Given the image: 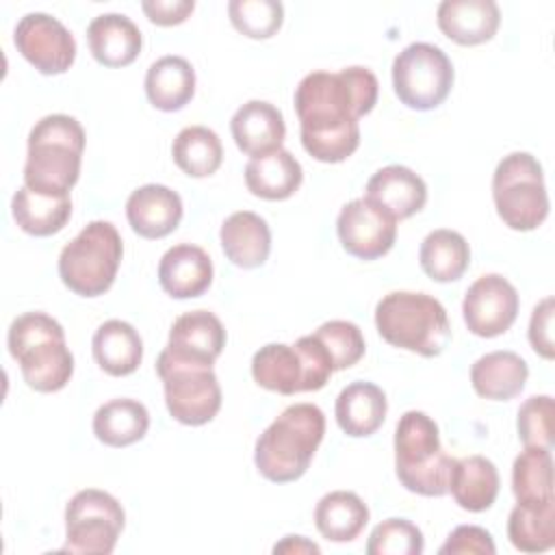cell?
<instances>
[{"mask_svg":"<svg viewBox=\"0 0 555 555\" xmlns=\"http://www.w3.org/2000/svg\"><path fill=\"white\" fill-rule=\"evenodd\" d=\"M377 95L375 74L360 65L304 76L295 89L304 150L321 163L349 158L360 145L358 119L373 111Z\"/></svg>","mask_w":555,"mask_h":555,"instance_id":"cell-1","label":"cell"},{"mask_svg":"<svg viewBox=\"0 0 555 555\" xmlns=\"http://www.w3.org/2000/svg\"><path fill=\"white\" fill-rule=\"evenodd\" d=\"M325 434V416L314 403L288 405L256 440L258 473L273 483L299 479Z\"/></svg>","mask_w":555,"mask_h":555,"instance_id":"cell-2","label":"cell"},{"mask_svg":"<svg viewBox=\"0 0 555 555\" xmlns=\"http://www.w3.org/2000/svg\"><path fill=\"white\" fill-rule=\"evenodd\" d=\"M85 130L78 119L54 113L41 117L28 134L24 184L37 193L69 195L78 182Z\"/></svg>","mask_w":555,"mask_h":555,"instance_id":"cell-3","label":"cell"},{"mask_svg":"<svg viewBox=\"0 0 555 555\" xmlns=\"http://www.w3.org/2000/svg\"><path fill=\"white\" fill-rule=\"evenodd\" d=\"M9 353L17 360L24 382L37 392L65 388L74 373V356L65 345V332L46 312H24L9 325Z\"/></svg>","mask_w":555,"mask_h":555,"instance_id":"cell-4","label":"cell"},{"mask_svg":"<svg viewBox=\"0 0 555 555\" xmlns=\"http://www.w3.org/2000/svg\"><path fill=\"white\" fill-rule=\"evenodd\" d=\"M375 325L379 336L399 349L434 358L451 340V325L444 306L414 291H392L375 306Z\"/></svg>","mask_w":555,"mask_h":555,"instance_id":"cell-5","label":"cell"},{"mask_svg":"<svg viewBox=\"0 0 555 555\" xmlns=\"http://www.w3.org/2000/svg\"><path fill=\"white\" fill-rule=\"evenodd\" d=\"M453 464L455 457L440 444L436 421L421 410H408L395 429V470L401 486L421 496H442L449 492Z\"/></svg>","mask_w":555,"mask_h":555,"instance_id":"cell-6","label":"cell"},{"mask_svg":"<svg viewBox=\"0 0 555 555\" xmlns=\"http://www.w3.org/2000/svg\"><path fill=\"white\" fill-rule=\"evenodd\" d=\"M124 243L111 221L87 223L59 256L61 282L80 297L104 295L117 275Z\"/></svg>","mask_w":555,"mask_h":555,"instance_id":"cell-7","label":"cell"},{"mask_svg":"<svg viewBox=\"0 0 555 555\" xmlns=\"http://www.w3.org/2000/svg\"><path fill=\"white\" fill-rule=\"evenodd\" d=\"M492 199L507 228L529 232L542 225L548 215V195L535 156L529 152L503 156L492 176Z\"/></svg>","mask_w":555,"mask_h":555,"instance_id":"cell-8","label":"cell"},{"mask_svg":"<svg viewBox=\"0 0 555 555\" xmlns=\"http://www.w3.org/2000/svg\"><path fill=\"white\" fill-rule=\"evenodd\" d=\"M156 373L163 379L169 414L182 425H204L221 408V386L212 366L184 362L160 351Z\"/></svg>","mask_w":555,"mask_h":555,"instance_id":"cell-9","label":"cell"},{"mask_svg":"<svg viewBox=\"0 0 555 555\" xmlns=\"http://www.w3.org/2000/svg\"><path fill=\"white\" fill-rule=\"evenodd\" d=\"M392 87L408 108L431 111L447 100L453 87V65L438 46L410 43L392 61Z\"/></svg>","mask_w":555,"mask_h":555,"instance_id":"cell-10","label":"cell"},{"mask_svg":"<svg viewBox=\"0 0 555 555\" xmlns=\"http://www.w3.org/2000/svg\"><path fill=\"white\" fill-rule=\"evenodd\" d=\"M126 525L119 501L98 488L76 492L65 507V553H113Z\"/></svg>","mask_w":555,"mask_h":555,"instance_id":"cell-11","label":"cell"},{"mask_svg":"<svg viewBox=\"0 0 555 555\" xmlns=\"http://www.w3.org/2000/svg\"><path fill=\"white\" fill-rule=\"evenodd\" d=\"M17 52L41 74H65L76 59L72 33L48 13H26L13 30Z\"/></svg>","mask_w":555,"mask_h":555,"instance_id":"cell-12","label":"cell"},{"mask_svg":"<svg viewBox=\"0 0 555 555\" xmlns=\"http://www.w3.org/2000/svg\"><path fill=\"white\" fill-rule=\"evenodd\" d=\"M343 249L360 260L386 256L397 238V219L366 197L347 202L336 219Z\"/></svg>","mask_w":555,"mask_h":555,"instance_id":"cell-13","label":"cell"},{"mask_svg":"<svg viewBox=\"0 0 555 555\" xmlns=\"http://www.w3.org/2000/svg\"><path fill=\"white\" fill-rule=\"evenodd\" d=\"M518 293L509 280L499 273L477 278L462 301L466 327L481 338L505 334L518 317Z\"/></svg>","mask_w":555,"mask_h":555,"instance_id":"cell-14","label":"cell"},{"mask_svg":"<svg viewBox=\"0 0 555 555\" xmlns=\"http://www.w3.org/2000/svg\"><path fill=\"white\" fill-rule=\"evenodd\" d=\"M225 347V330L219 317L208 310H191L180 314L171 330L167 347L171 358L212 366Z\"/></svg>","mask_w":555,"mask_h":555,"instance_id":"cell-15","label":"cell"},{"mask_svg":"<svg viewBox=\"0 0 555 555\" xmlns=\"http://www.w3.org/2000/svg\"><path fill=\"white\" fill-rule=\"evenodd\" d=\"M180 195L165 184H143L126 202L130 228L143 238H163L171 234L182 219Z\"/></svg>","mask_w":555,"mask_h":555,"instance_id":"cell-16","label":"cell"},{"mask_svg":"<svg viewBox=\"0 0 555 555\" xmlns=\"http://www.w3.org/2000/svg\"><path fill=\"white\" fill-rule=\"evenodd\" d=\"M364 197L401 221L416 215L425 206L427 186L423 178L410 167L388 165L369 178Z\"/></svg>","mask_w":555,"mask_h":555,"instance_id":"cell-17","label":"cell"},{"mask_svg":"<svg viewBox=\"0 0 555 555\" xmlns=\"http://www.w3.org/2000/svg\"><path fill=\"white\" fill-rule=\"evenodd\" d=\"M436 22L451 41L479 46L496 35L501 11L494 0H444L438 4Z\"/></svg>","mask_w":555,"mask_h":555,"instance_id":"cell-18","label":"cell"},{"mask_svg":"<svg viewBox=\"0 0 555 555\" xmlns=\"http://www.w3.org/2000/svg\"><path fill=\"white\" fill-rule=\"evenodd\" d=\"M158 282L176 299L199 297L212 284V260L197 245H173L158 262Z\"/></svg>","mask_w":555,"mask_h":555,"instance_id":"cell-19","label":"cell"},{"mask_svg":"<svg viewBox=\"0 0 555 555\" xmlns=\"http://www.w3.org/2000/svg\"><path fill=\"white\" fill-rule=\"evenodd\" d=\"M236 147L247 156H262L282 147L286 124L278 106L264 100L245 102L230 121Z\"/></svg>","mask_w":555,"mask_h":555,"instance_id":"cell-20","label":"cell"},{"mask_svg":"<svg viewBox=\"0 0 555 555\" xmlns=\"http://www.w3.org/2000/svg\"><path fill=\"white\" fill-rule=\"evenodd\" d=\"M251 377L271 392H312L308 364L295 345L269 343L260 347L251 358Z\"/></svg>","mask_w":555,"mask_h":555,"instance_id":"cell-21","label":"cell"},{"mask_svg":"<svg viewBox=\"0 0 555 555\" xmlns=\"http://www.w3.org/2000/svg\"><path fill=\"white\" fill-rule=\"evenodd\" d=\"M87 41L93 59L104 67H126L143 48L139 26L124 13L93 17L87 26Z\"/></svg>","mask_w":555,"mask_h":555,"instance_id":"cell-22","label":"cell"},{"mask_svg":"<svg viewBox=\"0 0 555 555\" xmlns=\"http://www.w3.org/2000/svg\"><path fill=\"white\" fill-rule=\"evenodd\" d=\"M225 258L241 269H256L267 262L271 251V230L267 221L251 212H232L219 232Z\"/></svg>","mask_w":555,"mask_h":555,"instance_id":"cell-23","label":"cell"},{"mask_svg":"<svg viewBox=\"0 0 555 555\" xmlns=\"http://www.w3.org/2000/svg\"><path fill=\"white\" fill-rule=\"evenodd\" d=\"M388 412L384 390L371 382H351L345 386L334 405L338 427L351 438H364L375 434Z\"/></svg>","mask_w":555,"mask_h":555,"instance_id":"cell-24","label":"cell"},{"mask_svg":"<svg viewBox=\"0 0 555 555\" xmlns=\"http://www.w3.org/2000/svg\"><path fill=\"white\" fill-rule=\"evenodd\" d=\"M304 169L299 160L284 147L254 156L245 165V184L251 195L262 199H288L301 184Z\"/></svg>","mask_w":555,"mask_h":555,"instance_id":"cell-25","label":"cell"},{"mask_svg":"<svg viewBox=\"0 0 555 555\" xmlns=\"http://www.w3.org/2000/svg\"><path fill=\"white\" fill-rule=\"evenodd\" d=\"M529 377L527 362L514 351H490L470 366L475 392L490 401H509L525 388Z\"/></svg>","mask_w":555,"mask_h":555,"instance_id":"cell-26","label":"cell"},{"mask_svg":"<svg viewBox=\"0 0 555 555\" xmlns=\"http://www.w3.org/2000/svg\"><path fill=\"white\" fill-rule=\"evenodd\" d=\"M195 93V69L182 56L167 54L156 59L145 74V95L158 111L173 113L184 108Z\"/></svg>","mask_w":555,"mask_h":555,"instance_id":"cell-27","label":"cell"},{"mask_svg":"<svg viewBox=\"0 0 555 555\" xmlns=\"http://www.w3.org/2000/svg\"><path fill=\"white\" fill-rule=\"evenodd\" d=\"M91 349L100 369L113 377L134 373L143 358V340L139 332L119 319L104 321L95 330Z\"/></svg>","mask_w":555,"mask_h":555,"instance_id":"cell-28","label":"cell"},{"mask_svg":"<svg viewBox=\"0 0 555 555\" xmlns=\"http://www.w3.org/2000/svg\"><path fill=\"white\" fill-rule=\"evenodd\" d=\"M11 212L20 230L33 236H52L61 232L72 217L69 195H48L20 186L11 199Z\"/></svg>","mask_w":555,"mask_h":555,"instance_id":"cell-29","label":"cell"},{"mask_svg":"<svg viewBox=\"0 0 555 555\" xmlns=\"http://www.w3.org/2000/svg\"><path fill=\"white\" fill-rule=\"evenodd\" d=\"M449 492L466 512H483L492 507L499 494V470L483 455H468L455 460Z\"/></svg>","mask_w":555,"mask_h":555,"instance_id":"cell-30","label":"cell"},{"mask_svg":"<svg viewBox=\"0 0 555 555\" xmlns=\"http://www.w3.org/2000/svg\"><path fill=\"white\" fill-rule=\"evenodd\" d=\"M369 522L366 503L349 490H334L319 499L314 507V525L330 542L356 540Z\"/></svg>","mask_w":555,"mask_h":555,"instance_id":"cell-31","label":"cell"},{"mask_svg":"<svg viewBox=\"0 0 555 555\" xmlns=\"http://www.w3.org/2000/svg\"><path fill=\"white\" fill-rule=\"evenodd\" d=\"M150 427L147 408L137 399H111L93 414V434L106 447L139 442Z\"/></svg>","mask_w":555,"mask_h":555,"instance_id":"cell-32","label":"cell"},{"mask_svg":"<svg viewBox=\"0 0 555 555\" xmlns=\"http://www.w3.org/2000/svg\"><path fill=\"white\" fill-rule=\"evenodd\" d=\"M418 262L434 282H455L470 264V247L460 232L440 228L423 238Z\"/></svg>","mask_w":555,"mask_h":555,"instance_id":"cell-33","label":"cell"},{"mask_svg":"<svg viewBox=\"0 0 555 555\" xmlns=\"http://www.w3.org/2000/svg\"><path fill=\"white\" fill-rule=\"evenodd\" d=\"M512 490L520 505L555 501L551 449L525 447L512 466Z\"/></svg>","mask_w":555,"mask_h":555,"instance_id":"cell-34","label":"cell"},{"mask_svg":"<svg viewBox=\"0 0 555 555\" xmlns=\"http://www.w3.org/2000/svg\"><path fill=\"white\" fill-rule=\"evenodd\" d=\"M171 156L186 176L206 178L221 167L223 145L215 130L206 126H189L176 134Z\"/></svg>","mask_w":555,"mask_h":555,"instance_id":"cell-35","label":"cell"},{"mask_svg":"<svg viewBox=\"0 0 555 555\" xmlns=\"http://www.w3.org/2000/svg\"><path fill=\"white\" fill-rule=\"evenodd\" d=\"M507 538L522 553H544L555 544V501L520 505L509 512Z\"/></svg>","mask_w":555,"mask_h":555,"instance_id":"cell-36","label":"cell"},{"mask_svg":"<svg viewBox=\"0 0 555 555\" xmlns=\"http://www.w3.org/2000/svg\"><path fill=\"white\" fill-rule=\"evenodd\" d=\"M228 15L245 37L269 39L282 28L284 7L278 0H230Z\"/></svg>","mask_w":555,"mask_h":555,"instance_id":"cell-37","label":"cell"},{"mask_svg":"<svg viewBox=\"0 0 555 555\" xmlns=\"http://www.w3.org/2000/svg\"><path fill=\"white\" fill-rule=\"evenodd\" d=\"M425 546L421 529L405 518H386L369 535V555H421Z\"/></svg>","mask_w":555,"mask_h":555,"instance_id":"cell-38","label":"cell"},{"mask_svg":"<svg viewBox=\"0 0 555 555\" xmlns=\"http://www.w3.org/2000/svg\"><path fill=\"white\" fill-rule=\"evenodd\" d=\"M314 336L327 349L334 371L353 366L364 356V349H366L362 330L351 321H343V319L325 321L323 325L317 327Z\"/></svg>","mask_w":555,"mask_h":555,"instance_id":"cell-39","label":"cell"},{"mask_svg":"<svg viewBox=\"0 0 555 555\" xmlns=\"http://www.w3.org/2000/svg\"><path fill=\"white\" fill-rule=\"evenodd\" d=\"M555 403L548 395L529 397L518 410V438L525 447H553Z\"/></svg>","mask_w":555,"mask_h":555,"instance_id":"cell-40","label":"cell"},{"mask_svg":"<svg viewBox=\"0 0 555 555\" xmlns=\"http://www.w3.org/2000/svg\"><path fill=\"white\" fill-rule=\"evenodd\" d=\"M496 551L492 535L477 525H460L455 527L447 542L440 546V555H464V553H481L492 555Z\"/></svg>","mask_w":555,"mask_h":555,"instance_id":"cell-41","label":"cell"},{"mask_svg":"<svg viewBox=\"0 0 555 555\" xmlns=\"http://www.w3.org/2000/svg\"><path fill=\"white\" fill-rule=\"evenodd\" d=\"M553 297H544L531 312L529 321V343L533 351L546 360H553Z\"/></svg>","mask_w":555,"mask_h":555,"instance_id":"cell-42","label":"cell"},{"mask_svg":"<svg viewBox=\"0 0 555 555\" xmlns=\"http://www.w3.org/2000/svg\"><path fill=\"white\" fill-rule=\"evenodd\" d=\"M143 13L152 24L176 26L182 24L195 9L193 0H143Z\"/></svg>","mask_w":555,"mask_h":555,"instance_id":"cell-43","label":"cell"},{"mask_svg":"<svg viewBox=\"0 0 555 555\" xmlns=\"http://www.w3.org/2000/svg\"><path fill=\"white\" fill-rule=\"evenodd\" d=\"M321 548L304 535H286L273 546V553H319Z\"/></svg>","mask_w":555,"mask_h":555,"instance_id":"cell-44","label":"cell"}]
</instances>
